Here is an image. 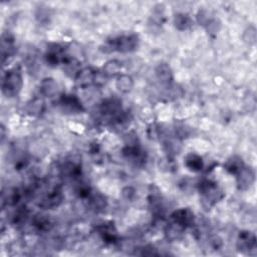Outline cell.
<instances>
[{
  "label": "cell",
  "instance_id": "1",
  "mask_svg": "<svg viewBox=\"0 0 257 257\" xmlns=\"http://www.w3.org/2000/svg\"><path fill=\"white\" fill-rule=\"evenodd\" d=\"M23 85L22 72L19 66L8 69L2 76L1 89L2 93L7 98H14L18 96Z\"/></svg>",
  "mask_w": 257,
  "mask_h": 257
},
{
  "label": "cell",
  "instance_id": "2",
  "mask_svg": "<svg viewBox=\"0 0 257 257\" xmlns=\"http://www.w3.org/2000/svg\"><path fill=\"white\" fill-rule=\"evenodd\" d=\"M199 192L201 196V202L207 209L214 206L223 198V192L218 187L217 183L211 180H203L199 184Z\"/></svg>",
  "mask_w": 257,
  "mask_h": 257
},
{
  "label": "cell",
  "instance_id": "3",
  "mask_svg": "<svg viewBox=\"0 0 257 257\" xmlns=\"http://www.w3.org/2000/svg\"><path fill=\"white\" fill-rule=\"evenodd\" d=\"M139 45V37L136 34L130 35H122L115 37L113 39H109L106 43L105 49H110V51H118V52H132L137 49Z\"/></svg>",
  "mask_w": 257,
  "mask_h": 257
},
{
  "label": "cell",
  "instance_id": "4",
  "mask_svg": "<svg viewBox=\"0 0 257 257\" xmlns=\"http://www.w3.org/2000/svg\"><path fill=\"white\" fill-rule=\"evenodd\" d=\"M69 56L66 54L63 46L59 44H51L49 48H47V52L45 54V59L48 65L54 67L59 64H64L68 60Z\"/></svg>",
  "mask_w": 257,
  "mask_h": 257
},
{
  "label": "cell",
  "instance_id": "5",
  "mask_svg": "<svg viewBox=\"0 0 257 257\" xmlns=\"http://www.w3.org/2000/svg\"><path fill=\"white\" fill-rule=\"evenodd\" d=\"M60 109L68 114H79L84 111L80 100L74 95H63L57 102Z\"/></svg>",
  "mask_w": 257,
  "mask_h": 257
},
{
  "label": "cell",
  "instance_id": "6",
  "mask_svg": "<svg viewBox=\"0 0 257 257\" xmlns=\"http://www.w3.org/2000/svg\"><path fill=\"white\" fill-rule=\"evenodd\" d=\"M237 249L246 254H252V251L256 252V236L250 231H241L238 235L236 242Z\"/></svg>",
  "mask_w": 257,
  "mask_h": 257
},
{
  "label": "cell",
  "instance_id": "7",
  "mask_svg": "<svg viewBox=\"0 0 257 257\" xmlns=\"http://www.w3.org/2000/svg\"><path fill=\"white\" fill-rule=\"evenodd\" d=\"M16 52V43L15 37L9 33L4 32L1 36V55H2V63L3 65L9 58L13 57Z\"/></svg>",
  "mask_w": 257,
  "mask_h": 257
},
{
  "label": "cell",
  "instance_id": "8",
  "mask_svg": "<svg viewBox=\"0 0 257 257\" xmlns=\"http://www.w3.org/2000/svg\"><path fill=\"white\" fill-rule=\"evenodd\" d=\"M171 221H174L181 225L185 229L187 227L193 226L195 222V215L189 208H181L174 211L170 216Z\"/></svg>",
  "mask_w": 257,
  "mask_h": 257
},
{
  "label": "cell",
  "instance_id": "9",
  "mask_svg": "<svg viewBox=\"0 0 257 257\" xmlns=\"http://www.w3.org/2000/svg\"><path fill=\"white\" fill-rule=\"evenodd\" d=\"M255 179V174L254 171L251 168H248L244 166L240 172L236 175V181H237V186L238 189L240 190H246L248 189L252 183L254 182Z\"/></svg>",
  "mask_w": 257,
  "mask_h": 257
},
{
  "label": "cell",
  "instance_id": "10",
  "mask_svg": "<svg viewBox=\"0 0 257 257\" xmlns=\"http://www.w3.org/2000/svg\"><path fill=\"white\" fill-rule=\"evenodd\" d=\"M99 234L102 236L103 240L107 243H115L118 241L119 235L116 227L113 223H103L98 227Z\"/></svg>",
  "mask_w": 257,
  "mask_h": 257
},
{
  "label": "cell",
  "instance_id": "11",
  "mask_svg": "<svg viewBox=\"0 0 257 257\" xmlns=\"http://www.w3.org/2000/svg\"><path fill=\"white\" fill-rule=\"evenodd\" d=\"M156 76L157 79L161 82V84L169 87L173 82V72L171 70L170 66L166 63H161L156 68Z\"/></svg>",
  "mask_w": 257,
  "mask_h": 257
},
{
  "label": "cell",
  "instance_id": "12",
  "mask_svg": "<svg viewBox=\"0 0 257 257\" xmlns=\"http://www.w3.org/2000/svg\"><path fill=\"white\" fill-rule=\"evenodd\" d=\"M96 72H97V70H95L91 67L81 69L75 78L77 84L80 88H85V87H89V85L95 83Z\"/></svg>",
  "mask_w": 257,
  "mask_h": 257
},
{
  "label": "cell",
  "instance_id": "13",
  "mask_svg": "<svg viewBox=\"0 0 257 257\" xmlns=\"http://www.w3.org/2000/svg\"><path fill=\"white\" fill-rule=\"evenodd\" d=\"M185 228L181 225L177 224L174 221H171L168 223V225L165 228V235L168 240L175 241L181 237V235L184 233Z\"/></svg>",
  "mask_w": 257,
  "mask_h": 257
},
{
  "label": "cell",
  "instance_id": "14",
  "mask_svg": "<svg viewBox=\"0 0 257 257\" xmlns=\"http://www.w3.org/2000/svg\"><path fill=\"white\" fill-rule=\"evenodd\" d=\"M184 164L190 171H192V172H200L203 169L202 158L194 153L186 155V157L184 158Z\"/></svg>",
  "mask_w": 257,
  "mask_h": 257
},
{
  "label": "cell",
  "instance_id": "15",
  "mask_svg": "<svg viewBox=\"0 0 257 257\" xmlns=\"http://www.w3.org/2000/svg\"><path fill=\"white\" fill-rule=\"evenodd\" d=\"M244 166L245 165H244V163H243V161L240 157L233 156L230 159H228L227 162L224 164V169L227 171L229 174L236 176Z\"/></svg>",
  "mask_w": 257,
  "mask_h": 257
},
{
  "label": "cell",
  "instance_id": "16",
  "mask_svg": "<svg viewBox=\"0 0 257 257\" xmlns=\"http://www.w3.org/2000/svg\"><path fill=\"white\" fill-rule=\"evenodd\" d=\"M40 93L47 98H52L57 93V83L53 78H44L40 82Z\"/></svg>",
  "mask_w": 257,
  "mask_h": 257
},
{
  "label": "cell",
  "instance_id": "17",
  "mask_svg": "<svg viewBox=\"0 0 257 257\" xmlns=\"http://www.w3.org/2000/svg\"><path fill=\"white\" fill-rule=\"evenodd\" d=\"M116 85H117V89L121 93L127 94V93H130L132 91V89L134 87V81H133V78L131 76L123 74V75H120L118 77Z\"/></svg>",
  "mask_w": 257,
  "mask_h": 257
},
{
  "label": "cell",
  "instance_id": "18",
  "mask_svg": "<svg viewBox=\"0 0 257 257\" xmlns=\"http://www.w3.org/2000/svg\"><path fill=\"white\" fill-rule=\"evenodd\" d=\"M174 24H175V27L178 30L184 31V30H187L191 27L192 20L188 15L183 14V13H179V14H176L175 17H174Z\"/></svg>",
  "mask_w": 257,
  "mask_h": 257
},
{
  "label": "cell",
  "instance_id": "19",
  "mask_svg": "<svg viewBox=\"0 0 257 257\" xmlns=\"http://www.w3.org/2000/svg\"><path fill=\"white\" fill-rule=\"evenodd\" d=\"M121 62L118 61V60H111L109 62L106 63L105 67H104V72L105 74L108 76V77H111V76H115L116 74H118L121 70Z\"/></svg>",
  "mask_w": 257,
  "mask_h": 257
},
{
  "label": "cell",
  "instance_id": "20",
  "mask_svg": "<svg viewBox=\"0 0 257 257\" xmlns=\"http://www.w3.org/2000/svg\"><path fill=\"white\" fill-rule=\"evenodd\" d=\"M43 108H44V104L41 100L35 99L34 101H32L31 104L28 105L27 111L30 115L32 116H36V115H40L43 112Z\"/></svg>",
  "mask_w": 257,
  "mask_h": 257
}]
</instances>
